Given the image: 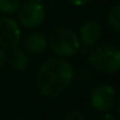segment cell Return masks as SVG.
<instances>
[{"label": "cell", "instance_id": "cell-1", "mask_svg": "<svg viewBox=\"0 0 120 120\" xmlns=\"http://www.w3.org/2000/svg\"><path fill=\"white\" fill-rule=\"evenodd\" d=\"M74 78L75 70L72 65L62 57H53L40 66L36 75V86L44 97L54 98L71 85Z\"/></svg>", "mask_w": 120, "mask_h": 120}, {"label": "cell", "instance_id": "cell-2", "mask_svg": "<svg viewBox=\"0 0 120 120\" xmlns=\"http://www.w3.org/2000/svg\"><path fill=\"white\" fill-rule=\"evenodd\" d=\"M88 62L99 72L115 74L120 67V50L111 44L96 45L88 53Z\"/></svg>", "mask_w": 120, "mask_h": 120}, {"label": "cell", "instance_id": "cell-3", "mask_svg": "<svg viewBox=\"0 0 120 120\" xmlns=\"http://www.w3.org/2000/svg\"><path fill=\"white\" fill-rule=\"evenodd\" d=\"M48 44L56 56L62 58L76 56L81 45L78 35L72 30L62 26H58L50 31Z\"/></svg>", "mask_w": 120, "mask_h": 120}, {"label": "cell", "instance_id": "cell-4", "mask_svg": "<svg viewBox=\"0 0 120 120\" xmlns=\"http://www.w3.org/2000/svg\"><path fill=\"white\" fill-rule=\"evenodd\" d=\"M17 12L19 22L27 29L39 27L47 17V8L43 0H27L19 5Z\"/></svg>", "mask_w": 120, "mask_h": 120}, {"label": "cell", "instance_id": "cell-5", "mask_svg": "<svg viewBox=\"0 0 120 120\" xmlns=\"http://www.w3.org/2000/svg\"><path fill=\"white\" fill-rule=\"evenodd\" d=\"M89 102L97 111H110L116 103V90L110 84H98L90 92Z\"/></svg>", "mask_w": 120, "mask_h": 120}, {"label": "cell", "instance_id": "cell-6", "mask_svg": "<svg viewBox=\"0 0 120 120\" xmlns=\"http://www.w3.org/2000/svg\"><path fill=\"white\" fill-rule=\"evenodd\" d=\"M21 41V29L13 18H0V47L3 49L17 48Z\"/></svg>", "mask_w": 120, "mask_h": 120}, {"label": "cell", "instance_id": "cell-7", "mask_svg": "<svg viewBox=\"0 0 120 120\" xmlns=\"http://www.w3.org/2000/svg\"><path fill=\"white\" fill-rule=\"evenodd\" d=\"M102 36V29L97 21H88L79 30V40L84 47H93Z\"/></svg>", "mask_w": 120, "mask_h": 120}, {"label": "cell", "instance_id": "cell-8", "mask_svg": "<svg viewBox=\"0 0 120 120\" xmlns=\"http://www.w3.org/2000/svg\"><path fill=\"white\" fill-rule=\"evenodd\" d=\"M23 48L30 54H41L48 48V39L41 32H31L23 39Z\"/></svg>", "mask_w": 120, "mask_h": 120}, {"label": "cell", "instance_id": "cell-9", "mask_svg": "<svg viewBox=\"0 0 120 120\" xmlns=\"http://www.w3.org/2000/svg\"><path fill=\"white\" fill-rule=\"evenodd\" d=\"M8 61H9L11 67L16 71H22L29 66L27 53L22 49H18V47L11 49V53L8 56Z\"/></svg>", "mask_w": 120, "mask_h": 120}, {"label": "cell", "instance_id": "cell-10", "mask_svg": "<svg viewBox=\"0 0 120 120\" xmlns=\"http://www.w3.org/2000/svg\"><path fill=\"white\" fill-rule=\"evenodd\" d=\"M107 25L111 30H114L115 32L120 31V5L116 4L114 5L107 13Z\"/></svg>", "mask_w": 120, "mask_h": 120}, {"label": "cell", "instance_id": "cell-11", "mask_svg": "<svg viewBox=\"0 0 120 120\" xmlns=\"http://www.w3.org/2000/svg\"><path fill=\"white\" fill-rule=\"evenodd\" d=\"M19 5V0H0V12L4 14H14L17 13Z\"/></svg>", "mask_w": 120, "mask_h": 120}, {"label": "cell", "instance_id": "cell-12", "mask_svg": "<svg viewBox=\"0 0 120 120\" xmlns=\"http://www.w3.org/2000/svg\"><path fill=\"white\" fill-rule=\"evenodd\" d=\"M61 120H85V115L79 110H71L66 112Z\"/></svg>", "mask_w": 120, "mask_h": 120}, {"label": "cell", "instance_id": "cell-13", "mask_svg": "<svg viewBox=\"0 0 120 120\" xmlns=\"http://www.w3.org/2000/svg\"><path fill=\"white\" fill-rule=\"evenodd\" d=\"M67 1L70 4H72V5H75V7H84V5L90 3L92 0H67Z\"/></svg>", "mask_w": 120, "mask_h": 120}, {"label": "cell", "instance_id": "cell-14", "mask_svg": "<svg viewBox=\"0 0 120 120\" xmlns=\"http://www.w3.org/2000/svg\"><path fill=\"white\" fill-rule=\"evenodd\" d=\"M5 62H7V54H5L3 48H0V70L4 67Z\"/></svg>", "mask_w": 120, "mask_h": 120}, {"label": "cell", "instance_id": "cell-15", "mask_svg": "<svg viewBox=\"0 0 120 120\" xmlns=\"http://www.w3.org/2000/svg\"><path fill=\"white\" fill-rule=\"evenodd\" d=\"M97 120H117L116 119V116H115L114 114H111V112H106L105 115H102L99 119H97Z\"/></svg>", "mask_w": 120, "mask_h": 120}, {"label": "cell", "instance_id": "cell-16", "mask_svg": "<svg viewBox=\"0 0 120 120\" xmlns=\"http://www.w3.org/2000/svg\"><path fill=\"white\" fill-rule=\"evenodd\" d=\"M11 120H29V119L25 117V116H17V117H13V119H11Z\"/></svg>", "mask_w": 120, "mask_h": 120}]
</instances>
